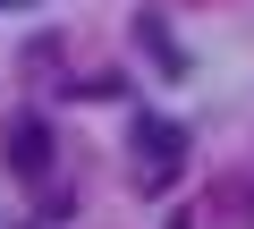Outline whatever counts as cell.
<instances>
[{
    "instance_id": "1",
    "label": "cell",
    "mask_w": 254,
    "mask_h": 229,
    "mask_svg": "<svg viewBox=\"0 0 254 229\" xmlns=\"http://www.w3.org/2000/svg\"><path fill=\"white\" fill-rule=\"evenodd\" d=\"M178 161H187V128L178 119H136V187L161 195L178 178Z\"/></svg>"
},
{
    "instance_id": "3",
    "label": "cell",
    "mask_w": 254,
    "mask_h": 229,
    "mask_svg": "<svg viewBox=\"0 0 254 229\" xmlns=\"http://www.w3.org/2000/svg\"><path fill=\"white\" fill-rule=\"evenodd\" d=\"M136 43H144V51H153V60H161V76H187V51H178V43H170V26H161V17H153V9H136Z\"/></svg>"
},
{
    "instance_id": "4",
    "label": "cell",
    "mask_w": 254,
    "mask_h": 229,
    "mask_svg": "<svg viewBox=\"0 0 254 229\" xmlns=\"http://www.w3.org/2000/svg\"><path fill=\"white\" fill-rule=\"evenodd\" d=\"M161 229H195V212H170V221H161Z\"/></svg>"
},
{
    "instance_id": "2",
    "label": "cell",
    "mask_w": 254,
    "mask_h": 229,
    "mask_svg": "<svg viewBox=\"0 0 254 229\" xmlns=\"http://www.w3.org/2000/svg\"><path fill=\"white\" fill-rule=\"evenodd\" d=\"M9 170L17 178H51V119L43 110H17L9 119Z\"/></svg>"
}]
</instances>
